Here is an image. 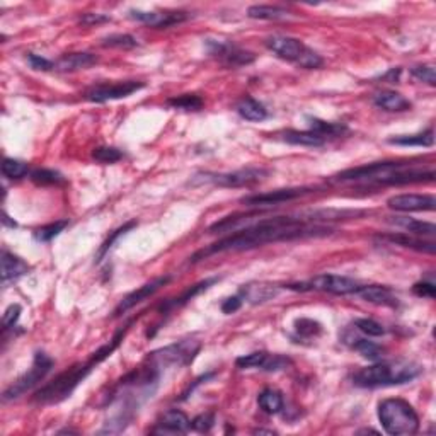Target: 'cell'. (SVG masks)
<instances>
[{"instance_id":"1","label":"cell","mask_w":436,"mask_h":436,"mask_svg":"<svg viewBox=\"0 0 436 436\" xmlns=\"http://www.w3.org/2000/svg\"><path fill=\"white\" fill-rule=\"evenodd\" d=\"M334 234V229L329 225H319V223H308L304 218L298 217H271L261 218L249 229L234 232L230 236L220 238L208 245L207 249H201L196 252L189 263H198V261L210 258L213 254L222 252H241L249 249L261 247V245L273 244V242H290L302 241V238H317L327 237Z\"/></svg>"},{"instance_id":"2","label":"cell","mask_w":436,"mask_h":436,"mask_svg":"<svg viewBox=\"0 0 436 436\" xmlns=\"http://www.w3.org/2000/svg\"><path fill=\"white\" fill-rule=\"evenodd\" d=\"M130 326H132V322L126 324L125 329L118 331V333L114 334V338L111 339L107 345L101 346L98 351L92 353L87 361H84V363H79V365H73L72 368H69L67 372L60 374L53 382H50L48 385H44L43 389L38 390V392L35 394V397H33L35 399V402H40V404H57V402L65 401L67 397L72 396L73 390H76L77 387H79L80 383L89 377V375H91V372L94 370L98 365L103 363L106 358H110L111 355H113L114 349L118 348L119 342H121L123 338H125L126 331H128Z\"/></svg>"},{"instance_id":"3","label":"cell","mask_w":436,"mask_h":436,"mask_svg":"<svg viewBox=\"0 0 436 436\" xmlns=\"http://www.w3.org/2000/svg\"><path fill=\"white\" fill-rule=\"evenodd\" d=\"M423 372L419 365L412 361H375V365L361 368L353 375V383L361 389H377L412 382Z\"/></svg>"},{"instance_id":"4","label":"cell","mask_w":436,"mask_h":436,"mask_svg":"<svg viewBox=\"0 0 436 436\" xmlns=\"http://www.w3.org/2000/svg\"><path fill=\"white\" fill-rule=\"evenodd\" d=\"M378 421L392 436H411L419 431V416L404 399H385L378 404Z\"/></svg>"},{"instance_id":"5","label":"cell","mask_w":436,"mask_h":436,"mask_svg":"<svg viewBox=\"0 0 436 436\" xmlns=\"http://www.w3.org/2000/svg\"><path fill=\"white\" fill-rule=\"evenodd\" d=\"M266 46L277 57L295 63L300 69L315 70L324 65V60L317 51L308 48L304 41L292 38V36H270L266 40Z\"/></svg>"},{"instance_id":"6","label":"cell","mask_w":436,"mask_h":436,"mask_svg":"<svg viewBox=\"0 0 436 436\" xmlns=\"http://www.w3.org/2000/svg\"><path fill=\"white\" fill-rule=\"evenodd\" d=\"M51 368H53V360H51L46 353L38 351L35 355V360H33L31 368H29L24 375H21V377L17 378L16 382L9 387V389L3 390L2 401L10 402V401H16V399L22 397L26 392L35 389L41 380H44V377H46V375L51 372Z\"/></svg>"},{"instance_id":"7","label":"cell","mask_w":436,"mask_h":436,"mask_svg":"<svg viewBox=\"0 0 436 436\" xmlns=\"http://www.w3.org/2000/svg\"><path fill=\"white\" fill-rule=\"evenodd\" d=\"M360 283L356 279L341 277V274H319L305 283H290L286 285L288 290L297 292H324L331 295H353L360 290Z\"/></svg>"},{"instance_id":"8","label":"cell","mask_w":436,"mask_h":436,"mask_svg":"<svg viewBox=\"0 0 436 436\" xmlns=\"http://www.w3.org/2000/svg\"><path fill=\"white\" fill-rule=\"evenodd\" d=\"M411 166V162H374L367 164V166L353 167V169H346L342 173L333 176V182H374L377 184L380 179H383L387 174L394 173V171L402 169V167Z\"/></svg>"},{"instance_id":"9","label":"cell","mask_w":436,"mask_h":436,"mask_svg":"<svg viewBox=\"0 0 436 436\" xmlns=\"http://www.w3.org/2000/svg\"><path fill=\"white\" fill-rule=\"evenodd\" d=\"M200 351V342L196 341H181L176 345L166 346V348H160L157 351L150 353L147 360L150 363H154L157 368L162 367H184L189 365L195 360L196 353Z\"/></svg>"},{"instance_id":"10","label":"cell","mask_w":436,"mask_h":436,"mask_svg":"<svg viewBox=\"0 0 436 436\" xmlns=\"http://www.w3.org/2000/svg\"><path fill=\"white\" fill-rule=\"evenodd\" d=\"M268 171L263 167H245V169L234 171V173H220V174H200L198 177L204 182L218 186V188H244V186H252L256 182H261L264 177H268Z\"/></svg>"},{"instance_id":"11","label":"cell","mask_w":436,"mask_h":436,"mask_svg":"<svg viewBox=\"0 0 436 436\" xmlns=\"http://www.w3.org/2000/svg\"><path fill=\"white\" fill-rule=\"evenodd\" d=\"M143 82L137 80H126V82H116V84H99L89 89L85 92V99L91 103H107V101L123 99L128 96L135 94L140 89H143Z\"/></svg>"},{"instance_id":"12","label":"cell","mask_w":436,"mask_h":436,"mask_svg":"<svg viewBox=\"0 0 436 436\" xmlns=\"http://www.w3.org/2000/svg\"><path fill=\"white\" fill-rule=\"evenodd\" d=\"M207 50L211 57H215L223 65L227 67H244L249 63L254 62V53L251 51H245L242 48L236 46L232 43H225V41H215V40H207Z\"/></svg>"},{"instance_id":"13","label":"cell","mask_w":436,"mask_h":436,"mask_svg":"<svg viewBox=\"0 0 436 436\" xmlns=\"http://www.w3.org/2000/svg\"><path fill=\"white\" fill-rule=\"evenodd\" d=\"M311 193H315V189L314 188H283V189H274V191L244 196V198L241 200V203H244L245 207H271V204H279V203H286V201L304 198V196L311 195Z\"/></svg>"},{"instance_id":"14","label":"cell","mask_w":436,"mask_h":436,"mask_svg":"<svg viewBox=\"0 0 436 436\" xmlns=\"http://www.w3.org/2000/svg\"><path fill=\"white\" fill-rule=\"evenodd\" d=\"M236 365L242 370H249V368H258L263 372H279L285 370L288 365H292V360L288 356L283 355H270L266 351H254L249 355L238 356L236 360Z\"/></svg>"},{"instance_id":"15","label":"cell","mask_w":436,"mask_h":436,"mask_svg":"<svg viewBox=\"0 0 436 436\" xmlns=\"http://www.w3.org/2000/svg\"><path fill=\"white\" fill-rule=\"evenodd\" d=\"M130 17L133 21H139L141 24H147L155 29H166L171 26L181 24L188 19V14L181 10H130Z\"/></svg>"},{"instance_id":"16","label":"cell","mask_w":436,"mask_h":436,"mask_svg":"<svg viewBox=\"0 0 436 436\" xmlns=\"http://www.w3.org/2000/svg\"><path fill=\"white\" fill-rule=\"evenodd\" d=\"M169 281H171V277H159V278L152 279V281L145 283V285H141L139 290H135V292L128 293V295H126L121 302H119L118 307L114 308L113 317H119V315H123V314H126L128 311H132L133 307H137V305L141 304V302L147 300L148 297L154 295V293L157 292L159 288H162V286L167 285Z\"/></svg>"},{"instance_id":"17","label":"cell","mask_w":436,"mask_h":436,"mask_svg":"<svg viewBox=\"0 0 436 436\" xmlns=\"http://www.w3.org/2000/svg\"><path fill=\"white\" fill-rule=\"evenodd\" d=\"M436 200L433 195H396L392 198L387 200V207L390 210L402 211V213H409V211H433Z\"/></svg>"},{"instance_id":"18","label":"cell","mask_w":436,"mask_h":436,"mask_svg":"<svg viewBox=\"0 0 436 436\" xmlns=\"http://www.w3.org/2000/svg\"><path fill=\"white\" fill-rule=\"evenodd\" d=\"M191 430V421L179 409H171V411L164 412V416L160 417L155 424V428L152 430V433L155 435H181L188 433Z\"/></svg>"},{"instance_id":"19","label":"cell","mask_w":436,"mask_h":436,"mask_svg":"<svg viewBox=\"0 0 436 436\" xmlns=\"http://www.w3.org/2000/svg\"><path fill=\"white\" fill-rule=\"evenodd\" d=\"M356 295L368 304L380 305V307H397L399 305V298L394 295L392 290L383 285H361Z\"/></svg>"},{"instance_id":"20","label":"cell","mask_w":436,"mask_h":436,"mask_svg":"<svg viewBox=\"0 0 436 436\" xmlns=\"http://www.w3.org/2000/svg\"><path fill=\"white\" fill-rule=\"evenodd\" d=\"M378 238L382 241L390 242V244L399 245V247H406V249H415V251L419 252H426V254H435L436 252V244L433 241H424V238H419L416 236H409V234H383V236H378Z\"/></svg>"},{"instance_id":"21","label":"cell","mask_w":436,"mask_h":436,"mask_svg":"<svg viewBox=\"0 0 436 436\" xmlns=\"http://www.w3.org/2000/svg\"><path fill=\"white\" fill-rule=\"evenodd\" d=\"M279 288L277 285H268V283H249L241 288V298L252 305L264 304V302L273 300L278 295Z\"/></svg>"},{"instance_id":"22","label":"cell","mask_w":436,"mask_h":436,"mask_svg":"<svg viewBox=\"0 0 436 436\" xmlns=\"http://www.w3.org/2000/svg\"><path fill=\"white\" fill-rule=\"evenodd\" d=\"M98 57L92 53H67L55 62V70L58 72H76L85 70L98 63Z\"/></svg>"},{"instance_id":"23","label":"cell","mask_w":436,"mask_h":436,"mask_svg":"<svg viewBox=\"0 0 436 436\" xmlns=\"http://www.w3.org/2000/svg\"><path fill=\"white\" fill-rule=\"evenodd\" d=\"M218 279H220V278H217V277L207 278V279H203V281L196 283V285L189 286V288L186 290V292L182 293V295L173 298V300H166V302H164V304L159 307V312H162V314H167V312L173 311V308L181 307V305L188 304L189 300H193V298H195L196 295H200L201 292H204V290L210 288L211 285H215V283H217Z\"/></svg>"},{"instance_id":"24","label":"cell","mask_w":436,"mask_h":436,"mask_svg":"<svg viewBox=\"0 0 436 436\" xmlns=\"http://www.w3.org/2000/svg\"><path fill=\"white\" fill-rule=\"evenodd\" d=\"M374 104L380 110L389 111V113H404L411 110L412 104L402 94L396 91H382L374 96Z\"/></svg>"},{"instance_id":"25","label":"cell","mask_w":436,"mask_h":436,"mask_svg":"<svg viewBox=\"0 0 436 436\" xmlns=\"http://www.w3.org/2000/svg\"><path fill=\"white\" fill-rule=\"evenodd\" d=\"M389 223L408 230L411 236H416V237H433L436 234L435 223L423 222V220H416L411 217H392V218H389Z\"/></svg>"},{"instance_id":"26","label":"cell","mask_w":436,"mask_h":436,"mask_svg":"<svg viewBox=\"0 0 436 436\" xmlns=\"http://www.w3.org/2000/svg\"><path fill=\"white\" fill-rule=\"evenodd\" d=\"M29 271L28 264L19 256H14L12 252L2 251V281H14V279L24 277Z\"/></svg>"},{"instance_id":"27","label":"cell","mask_w":436,"mask_h":436,"mask_svg":"<svg viewBox=\"0 0 436 436\" xmlns=\"http://www.w3.org/2000/svg\"><path fill=\"white\" fill-rule=\"evenodd\" d=\"M281 140L290 145H300V147H322L326 143V139L320 137L315 132H298V130H286L283 132Z\"/></svg>"},{"instance_id":"28","label":"cell","mask_w":436,"mask_h":436,"mask_svg":"<svg viewBox=\"0 0 436 436\" xmlns=\"http://www.w3.org/2000/svg\"><path fill=\"white\" fill-rule=\"evenodd\" d=\"M237 113L241 114V118L254 123L264 121L268 118V110L264 107V104L256 101L254 98H244L238 101Z\"/></svg>"},{"instance_id":"29","label":"cell","mask_w":436,"mask_h":436,"mask_svg":"<svg viewBox=\"0 0 436 436\" xmlns=\"http://www.w3.org/2000/svg\"><path fill=\"white\" fill-rule=\"evenodd\" d=\"M389 143L401 145V147H433L435 145V130L428 128L426 132L416 133V135H404L390 139Z\"/></svg>"},{"instance_id":"30","label":"cell","mask_w":436,"mask_h":436,"mask_svg":"<svg viewBox=\"0 0 436 436\" xmlns=\"http://www.w3.org/2000/svg\"><path fill=\"white\" fill-rule=\"evenodd\" d=\"M258 404H259V408L266 412V415H278V412H281V409L285 408L283 396L278 392V390H273V389L263 390L258 397Z\"/></svg>"},{"instance_id":"31","label":"cell","mask_w":436,"mask_h":436,"mask_svg":"<svg viewBox=\"0 0 436 436\" xmlns=\"http://www.w3.org/2000/svg\"><path fill=\"white\" fill-rule=\"evenodd\" d=\"M247 16L251 17V19L278 21L288 17V12L277 6H251L247 9Z\"/></svg>"},{"instance_id":"32","label":"cell","mask_w":436,"mask_h":436,"mask_svg":"<svg viewBox=\"0 0 436 436\" xmlns=\"http://www.w3.org/2000/svg\"><path fill=\"white\" fill-rule=\"evenodd\" d=\"M351 348H355L361 356L367 358L370 361H382L383 353L385 349L382 346H378L377 342L368 341V339H361V338H353V342H349Z\"/></svg>"},{"instance_id":"33","label":"cell","mask_w":436,"mask_h":436,"mask_svg":"<svg viewBox=\"0 0 436 436\" xmlns=\"http://www.w3.org/2000/svg\"><path fill=\"white\" fill-rule=\"evenodd\" d=\"M308 123H311L312 132L319 133L320 137H341L342 133L348 132L345 125L341 123H331V121H324V119L319 118H308Z\"/></svg>"},{"instance_id":"34","label":"cell","mask_w":436,"mask_h":436,"mask_svg":"<svg viewBox=\"0 0 436 436\" xmlns=\"http://www.w3.org/2000/svg\"><path fill=\"white\" fill-rule=\"evenodd\" d=\"M171 107L181 111H200L203 107V99L196 94H182L177 98H173L167 101Z\"/></svg>"},{"instance_id":"35","label":"cell","mask_w":436,"mask_h":436,"mask_svg":"<svg viewBox=\"0 0 436 436\" xmlns=\"http://www.w3.org/2000/svg\"><path fill=\"white\" fill-rule=\"evenodd\" d=\"M31 181L38 186H58L65 182V177L53 169H36L31 173Z\"/></svg>"},{"instance_id":"36","label":"cell","mask_w":436,"mask_h":436,"mask_svg":"<svg viewBox=\"0 0 436 436\" xmlns=\"http://www.w3.org/2000/svg\"><path fill=\"white\" fill-rule=\"evenodd\" d=\"M29 167L28 164L22 162V160L17 159H3L2 162V174L3 177L7 179H22L24 176H28Z\"/></svg>"},{"instance_id":"37","label":"cell","mask_w":436,"mask_h":436,"mask_svg":"<svg viewBox=\"0 0 436 436\" xmlns=\"http://www.w3.org/2000/svg\"><path fill=\"white\" fill-rule=\"evenodd\" d=\"M133 227H137V222H128V223H125V225H123V227H119V229L114 230V232L111 234V236L107 237L106 241L103 242V245H101V247H99L98 256H96V263H99V261H103L104 256L107 254V251H110V249L113 247L114 242H116L118 238L121 237V236H125V234L128 232V230H132Z\"/></svg>"},{"instance_id":"38","label":"cell","mask_w":436,"mask_h":436,"mask_svg":"<svg viewBox=\"0 0 436 436\" xmlns=\"http://www.w3.org/2000/svg\"><path fill=\"white\" fill-rule=\"evenodd\" d=\"M65 227H69V220H58V222L50 223V225H44L36 230L35 238L40 242H50L51 238L57 237L60 232H63Z\"/></svg>"},{"instance_id":"39","label":"cell","mask_w":436,"mask_h":436,"mask_svg":"<svg viewBox=\"0 0 436 436\" xmlns=\"http://www.w3.org/2000/svg\"><path fill=\"white\" fill-rule=\"evenodd\" d=\"M295 331L298 336H302V338H317L319 334L322 333V326H320L317 320L297 319Z\"/></svg>"},{"instance_id":"40","label":"cell","mask_w":436,"mask_h":436,"mask_svg":"<svg viewBox=\"0 0 436 436\" xmlns=\"http://www.w3.org/2000/svg\"><path fill=\"white\" fill-rule=\"evenodd\" d=\"M103 46L130 50V48L139 46V41L133 38L132 35H110L103 40Z\"/></svg>"},{"instance_id":"41","label":"cell","mask_w":436,"mask_h":436,"mask_svg":"<svg viewBox=\"0 0 436 436\" xmlns=\"http://www.w3.org/2000/svg\"><path fill=\"white\" fill-rule=\"evenodd\" d=\"M355 327L360 333L367 334L370 338H380L385 334V327L374 319H356Z\"/></svg>"},{"instance_id":"42","label":"cell","mask_w":436,"mask_h":436,"mask_svg":"<svg viewBox=\"0 0 436 436\" xmlns=\"http://www.w3.org/2000/svg\"><path fill=\"white\" fill-rule=\"evenodd\" d=\"M92 159L101 164H114L123 159V152L116 147H98L92 150Z\"/></svg>"},{"instance_id":"43","label":"cell","mask_w":436,"mask_h":436,"mask_svg":"<svg viewBox=\"0 0 436 436\" xmlns=\"http://www.w3.org/2000/svg\"><path fill=\"white\" fill-rule=\"evenodd\" d=\"M411 76L419 82H424V84L431 85V87L436 85V70H435L433 65H428V63H424V65L412 67Z\"/></svg>"},{"instance_id":"44","label":"cell","mask_w":436,"mask_h":436,"mask_svg":"<svg viewBox=\"0 0 436 436\" xmlns=\"http://www.w3.org/2000/svg\"><path fill=\"white\" fill-rule=\"evenodd\" d=\"M215 424V416L211 412H204V415H200L198 417L191 421V428L195 431H200V433H208V431L213 428Z\"/></svg>"},{"instance_id":"45","label":"cell","mask_w":436,"mask_h":436,"mask_svg":"<svg viewBox=\"0 0 436 436\" xmlns=\"http://www.w3.org/2000/svg\"><path fill=\"white\" fill-rule=\"evenodd\" d=\"M21 315V307L19 305H10L9 308L6 311L2 317V327H3V333H7L9 329H12L16 326V322L19 320Z\"/></svg>"},{"instance_id":"46","label":"cell","mask_w":436,"mask_h":436,"mask_svg":"<svg viewBox=\"0 0 436 436\" xmlns=\"http://www.w3.org/2000/svg\"><path fill=\"white\" fill-rule=\"evenodd\" d=\"M28 62L35 70H43V72H48V70H55V62L41 57V55L28 53Z\"/></svg>"},{"instance_id":"47","label":"cell","mask_w":436,"mask_h":436,"mask_svg":"<svg viewBox=\"0 0 436 436\" xmlns=\"http://www.w3.org/2000/svg\"><path fill=\"white\" fill-rule=\"evenodd\" d=\"M412 293L416 297L421 298H435L436 297V288L433 281H419L412 286Z\"/></svg>"},{"instance_id":"48","label":"cell","mask_w":436,"mask_h":436,"mask_svg":"<svg viewBox=\"0 0 436 436\" xmlns=\"http://www.w3.org/2000/svg\"><path fill=\"white\" fill-rule=\"evenodd\" d=\"M111 17L104 16V14H94V12H85L79 17V22L82 26H94V24H103V22H110Z\"/></svg>"},{"instance_id":"49","label":"cell","mask_w":436,"mask_h":436,"mask_svg":"<svg viewBox=\"0 0 436 436\" xmlns=\"http://www.w3.org/2000/svg\"><path fill=\"white\" fill-rule=\"evenodd\" d=\"M242 302L244 300H242L241 295L227 298V300H223V304H222V312L223 314H234V312H237L238 308L242 307Z\"/></svg>"},{"instance_id":"50","label":"cell","mask_w":436,"mask_h":436,"mask_svg":"<svg viewBox=\"0 0 436 436\" xmlns=\"http://www.w3.org/2000/svg\"><path fill=\"white\" fill-rule=\"evenodd\" d=\"M401 69H390L385 76H382V80L389 82V84H397L399 79H401Z\"/></svg>"},{"instance_id":"51","label":"cell","mask_w":436,"mask_h":436,"mask_svg":"<svg viewBox=\"0 0 436 436\" xmlns=\"http://www.w3.org/2000/svg\"><path fill=\"white\" fill-rule=\"evenodd\" d=\"M2 217H3V218H2L3 225H6V227H12V229H16V227H17V223H16V222H10L9 215H7V213H3V215H2Z\"/></svg>"},{"instance_id":"52","label":"cell","mask_w":436,"mask_h":436,"mask_svg":"<svg viewBox=\"0 0 436 436\" xmlns=\"http://www.w3.org/2000/svg\"><path fill=\"white\" fill-rule=\"evenodd\" d=\"M254 433H256V435H273L274 431H273V430H256Z\"/></svg>"}]
</instances>
